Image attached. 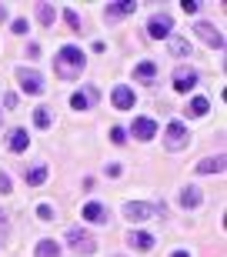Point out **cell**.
Segmentation results:
<instances>
[{
  "label": "cell",
  "mask_w": 227,
  "mask_h": 257,
  "mask_svg": "<svg viewBox=\"0 0 227 257\" xmlns=\"http://www.w3.org/2000/svg\"><path fill=\"white\" fill-rule=\"evenodd\" d=\"M54 64H57V74L64 77V80H74V77H80V74H84L87 57H84V50H80V47L67 44V47H60V50H57Z\"/></svg>",
  "instance_id": "6da1fadb"
},
{
  "label": "cell",
  "mask_w": 227,
  "mask_h": 257,
  "mask_svg": "<svg viewBox=\"0 0 227 257\" xmlns=\"http://www.w3.org/2000/svg\"><path fill=\"white\" fill-rule=\"evenodd\" d=\"M67 247L74 250V254H97V240L84 227H70L67 230Z\"/></svg>",
  "instance_id": "7a4b0ae2"
},
{
  "label": "cell",
  "mask_w": 227,
  "mask_h": 257,
  "mask_svg": "<svg viewBox=\"0 0 227 257\" xmlns=\"http://www.w3.org/2000/svg\"><path fill=\"white\" fill-rule=\"evenodd\" d=\"M187 144H190L187 127L180 124V120H170L167 134H164V147H167V151H180V147H187Z\"/></svg>",
  "instance_id": "3957f363"
},
{
  "label": "cell",
  "mask_w": 227,
  "mask_h": 257,
  "mask_svg": "<svg viewBox=\"0 0 227 257\" xmlns=\"http://www.w3.org/2000/svg\"><path fill=\"white\" fill-rule=\"evenodd\" d=\"M154 214H164V204H141V200H131L124 204V217L127 220H147Z\"/></svg>",
  "instance_id": "277c9868"
},
{
  "label": "cell",
  "mask_w": 227,
  "mask_h": 257,
  "mask_svg": "<svg viewBox=\"0 0 227 257\" xmlns=\"http://www.w3.org/2000/svg\"><path fill=\"white\" fill-rule=\"evenodd\" d=\"M170 30H174V20H170L167 14H154V17L147 20V34H151L154 40H164V37H170Z\"/></svg>",
  "instance_id": "5b68a950"
},
{
  "label": "cell",
  "mask_w": 227,
  "mask_h": 257,
  "mask_svg": "<svg viewBox=\"0 0 227 257\" xmlns=\"http://www.w3.org/2000/svg\"><path fill=\"white\" fill-rule=\"evenodd\" d=\"M97 100H100V90H97L94 84H87L84 90H77V94L70 97V107H74V110H87V107H94Z\"/></svg>",
  "instance_id": "8992f818"
},
{
  "label": "cell",
  "mask_w": 227,
  "mask_h": 257,
  "mask_svg": "<svg viewBox=\"0 0 227 257\" xmlns=\"http://www.w3.org/2000/svg\"><path fill=\"white\" fill-rule=\"evenodd\" d=\"M194 84H197V70H194V67H177V70H174V90H177V94L194 90Z\"/></svg>",
  "instance_id": "52a82bcc"
},
{
  "label": "cell",
  "mask_w": 227,
  "mask_h": 257,
  "mask_svg": "<svg viewBox=\"0 0 227 257\" xmlns=\"http://www.w3.org/2000/svg\"><path fill=\"white\" fill-rule=\"evenodd\" d=\"M17 80H20V87H24L27 94H44V77H40L37 70L20 67V70H17Z\"/></svg>",
  "instance_id": "ba28073f"
},
{
  "label": "cell",
  "mask_w": 227,
  "mask_h": 257,
  "mask_svg": "<svg viewBox=\"0 0 227 257\" xmlns=\"http://www.w3.org/2000/svg\"><path fill=\"white\" fill-rule=\"evenodd\" d=\"M131 134L137 137V141H151L154 134H157V120H154V117H134Z\"/></svg>",
  "instance_id": "9c48e42d"
},
{
  "label": "cell",
  "mask_w": 227,
  "mask_h": 257,
  "mask_svg": "<svg viewBox=\"0 0 227 257\" xmlns=\"http://www.w3.org/2000/svg\"><path fill=\"white\" fill-rule=\"evenodd\" d=\"M194 34H197V37L204 40L207 47H214V50L224 47V37H220V30H217V27H210V24H197V27H194Z\"/></svg>",
  "instance_id": "30bf717a"
},
{
  "label": "cell",
  "mask_w": 227,
  "mask_h": 257,
  "mask_svg": "<svg viewBox=\"0 0 227 257\" xmlns=\"http://www.w3.org/2000/svg\"><path fill=\"white\" fill-rule=\"evenodd\" d=\"M110 100H113V107H117V110H131V107L137 104V94H134L131 87H113Z\"/></svg>",
  "instance_id": "8fae6325"
},
{
  "label": "cell",
  "mask_w": 227,
  "mask_h": 257,
  "mask_svg": "<svg viewBox=\"0 0 227 257\" xmlns=\"http://www.w3.org/2000/svg\"><path fill=\"white\" fill-rule=\"evenodd\" d=\"M80 217L90 220V224H104V220H107V207H104V204H97V200H87L84 210H80Z\"/></svg>",
  "instance_id": "7c38bea8"
},
{
  "label": "cell",
  "mask_w": 227,
  "mask_h": 257,
  "mask_svg": "<svg viewBox=\"0 0 227 257\" xmlns=\"http://www.w3.org/2000/svg\"><path fill=\"white\" fill-rule=\"evenodd\" d=\"M7 147L14 154H24L30 147V137H27V131L24 127H17V131H10V137H7Z\"/></svg>",
  "instance_id": "4fadbf2b"
},
{
  "label": "cell",
  "mask_w": 227,
  "mask_h": 257,
  "mask_svg": "<svg viewBox=\"0 0 227 257\" xmlns=\"http://www.w3.org/2000/svg\"><path fill=\"white\" fill-rule=\"evenodd\" d=\"M47 167H44V164H34V167H30V171H24V181L30 184V187H40V184H47Z\"/></svg>",
  "instance_id": "5bb4252c"
},
{
  "label": "cell",
  "mask_w": 227,
  "mask_h": 257,
  "mask_svg": "<svg viewBox=\"0 0 227 257\" xmlns=\"http://www.w3.org/2000/svg\"><path fill=\"white\" fill-rule=\"evenodd\" d=\"M127 244H131L134 250H151L154 237H151V234H144V230H131V234H127Z\"/></svg>",
  "instance_id": "9a60e30c"
},
{
  "label": "cell",
  "mask_w": 227,
  "mask_h": 257,
  "mask_svg": "<svg viewBox=\"0 0 227 257\" xmlns=\"http://www.w3.org/2000/svg\"><path fill=\"white\" fill-rule=\"evenodd\" d=\"M194 171H197V174H220V171H224V154H217V157H204Z\"/></svg>",
  "instance_id": "2e32d148"
},
{
  "label": "cell",
  "mask_w": 227,
  "mask_h": 257,
  "mask_svg": "<svg viewBox=\"0 0 227 257\" xmlns=\"http://www.w3.org/2000/svg\"><path fill=\"white\" fill-rule=\"evenodd\" d=\"M200 200H204V194H200L197 187H184V191H180V207L194 210V207H200Z\"/></svg>",
  "instance_id": "e0dca14e"
},
{
  "label": "cell",
  "mask_w": 227,
  "mask_h": 257,
  "mask_svg": "<svg viewBox=\"0 0 227 257\" xmlns=\"http://www.w3.org/2000/svg\"><path fill=\"white\" fill-rule=\"evenodd\" d=\"M107 17H124V14H134V10H137V4H134V0H124V4H107Z\"/></svg>",
  "instance_id": "ac0fdd59"
},
{
  "label": "cell",
  "mask_w": 227,
  "mask_h": 257,
  "mask_svg": "<svg viewBox=\"0 0 227 257\" xmlns=\"http://www.w3.org/2000/svg\"><path fill=\"white\" fill-rule=\"evenodd\" d=\"M134 77H141V80H154V77H157V64H154V60H141V64H134Z\"/></svg>",
  "instance_id": "d6986e66"
},
{
  "label": "cell",
  "mask_w": 227,
  "mask_h": 257,
  "mask_svg": "<svg viewBox=\"0 0 227 257\" xmlns=\"http://www.w3.org/2000/svg\"><path fill=\"white\" fill-rule=\"evenodd\" d=\"M167 47H170L174 57H190V40H184V37H170Z\"/></svg>",
  "instance_id": "ffe728a7"
},
{
  "label": "cell",
  "mask_w": 227,
  "mask_h": 257,
  "mask_svg": "<svg viewBox=\"0 0 227 257\" xmlns=\"http://www.w3.org/2000/svg\"><path fill=\"white\" fill-rule=\"evenodd\" d=\"M34 257H60V244H57V240H40Z\"/></svg>",
  "instance_id": "44dd1931"
},
{
  "label": "cell",
  "mask_w": 227,
  "mask_h": 257,
  "mask_svg": "<svg viewBox=\"0 0 227 257\" xmlns=\"http://www.w3.org/2000/svg\"><path fill=\"white\" fill-rule=\"evenodd\" d=\"M37 20L44 24V27H50L57 20V10H54V4H37Z\"/></svg>",
  "instance_id": "7402d4cb"
},
{
  "label": "cell",
  "mask_w": 227,
  "mask_h": 257,
  "mask_svg": "<svg viewBox=\"0 0 227 257\" xmlns=\"http://www.w3.org/2000/svg\"><path fill=\"white\" fill-rule=\"evenodd\" d=\"M34 124H37L40 131H47V127L54 124V117H50V110H47V107H37V110H34Z\"/></svg>",
  "instance_id": "603a6c76"
},
{
  "label": "cell",
  "mask_w": 227,
  "mask_h": 257,
  "mask_svg": "<svg viewBox=\"0 0 227 257\" xmlns=\"http://www.w3.org/2000/svg\"><path fill=\"white\" fill-rule=\"evenodd\" d=\"M207 110H210V100H207V97H194V100H190V114H194V117H204Z\"/></svg>",
  "instance_id": "cb8c5ba5"
},
{
  "label": "cell",
  "mask_w": 227,
  "mask_h": 257,
  "mask_svg": "<svg viewBox=\"0 0 227 257\" xmlns=\"http://www.w3.org/2000/svg\"><path fill=\"white\" fill-rule=\"evenodd\" d=\"M37 217L40 220H54V207H50V204H40V207H37Z\"/></svg>",
  "instance_id": "d4e9b609"
},
{
  "label": "cell",
  "mask_w": 227,
  "mask_h": 257,
  "mask_svg": "<svg viewBox=\"0 0 227 257\" xmlns=\"http://www.w3.org/2000/svg\"><path fill=\"white\" fill-rule=\"evenodd\" d=\"M64 17H67V24L74 30H80V17H77V10H64Z\"/></svg>",
  "instance_id": "484cf974"
},
{
  "label": "cell",
  "mask_w": 227,
  "mask_h": 257,
  "mask_svg": "<svg viewBox=\"0 0 227 257\" xmlns=\"http://www.w3.org/2000/svg\"><path fill=\"white\" fill-rule=\"evenodd\" d=\"M14 34H30V24H27L24 17H20V20H14Z\"/></svg>",
  "instance_id": "4316f807"
},
{
  "label": "cell",
  "mask_w": 227,
  "mask_h": 257,
  "mask_svg": "<svg viewBox=\"0 0 227 257\" xmlns=\"http://www.w3.org/2000/svg\"><path fill=\"white\" fill-rule=\"evenodd\" d=\"M110 141L113 144H124V141H127V134H124L121 127H113V131H110Z\"/></svg>",
  "instance_id": "83f0119b"
},
{
  "label": "cell",
  "mask_w": 227,
  "mask_h": 257,
  "mask_svg": "<svg viewBox=\"0 0 227 257\" xmlns=\"http://www.w3.org/2000/svg\"><path fill=\"white\" fill-rule=\"evenodd\" d=\"M0 194H10V177L0 171Z\"/></svg>",
  "instance_id": "f1b7e54d"
},
{
  "label": "cell",
  "mask_w": 227,
  "mask_h": 257,
  "mask_svg": "<svg viewBox=\"0 0 227 257\" xmlns=\"http://www.w3.org/2000/svg\"><path fill=\"white\" fill-rule=\"evenodd\" d=\"M4 107H7V110H14V107H17V97L7 94V97H4Z\"/></svg>",
  "instance_id": "f546056e"
},
{
  "label": "cell",
  "mask_w": 227,
  "mask_h": 257,
  "mask_svg": "<svg viewBox=\"0 0 227 257\" xmlns=\"http://www.w3.org/2000/svg\"><path fill=\"white\" fill-rule=\"evenodd\" d=\"M107 174H110V177H121L124 167H121V164H110V167H107Z\"/></svg>",
  "instance_id": "4dcf8cb0"
},
{
  "label": "cell",
  "mask_w": 227,
  "mask_h": 257,
  "mask_svg": "<svg viewBox=\"0 0 227 257\" xmlns=\"http://www.w3.org/2000/svg\"><path fill=\"white\" fill-rule=\"evenodd\" d=\"M170 257H190V254H187V250H174Z\"/></svg>",
  "instance_id": "1f68e13d"
},
{
  "label": "cell",
  "mask_w": 227,
  "mask_h": 257,
  "mask_svg": "<svg viewBox=\"0 0 227 257\" xmlns=\"http://www.w3.org/2000/svg\"><path fill=\"white\" fill-rule=\"evenodd\" d=\"M0 120H4V117H0Z\"/></svg>",
  "instance_id": "d6a6232c"
}]
</instances>
